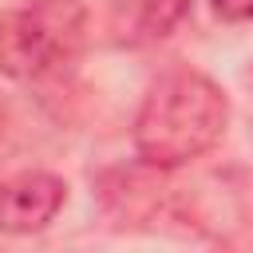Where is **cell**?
<instances>
[{
    "instance_id": "7a4b0ae2",
    "label": "cell",
    "mask_w": 253,
    "mask_h": 253,
    "mask_svg": "<svg viewBox=\"0 0 253 253\" xmlns=\"http://www.w3.org/2000/svg\"><path fill=\"white\" fill-rule=\"evenodd\" d=\"M79 0H32V8H0V75L43 79L59 63H71L83 47Z\"/></svg>"
},
{
    "instance_id": "5b68a950",
    "label": "cell",
    "mask_w": 253,
    "mask_h": 253,
    "mask_svg": "<svg viewBox=\"0 0 253 253\" xmlns=\"http://www.w3.org/2000/svg\"><path fill=\"white\" fill-rule=\"evenodd\" d=\"M213 16L225 24H245L253 20V0H213Z\"/></svg>"
},
{
    "instance_id": "6da1fadb",
    "label": "cell",
    "mask_w": 253,
    "mask_h": 253,
    "mask_svg": "<svg viewBox=\"0 0 253 253\" xmlns=\"http://www.w3.org/2000/svg\"><path fill=\"white\" fill-rule=\"evenodd\" d=\"M229 123L225 91L190 67L166 71L142 99L134 119V150L154 170H174L202 158Z\"/></svg>"
},
{
    "instance_id": "3957f363",
    "label": "cell",
    "mask_w": 253,
    "mask_h": 253,
    "mask_svg": "<svg viewBox=\"0 0 253 253\" xmlns=\"http://www.w3.org/2000/svg\"><path fill=\"white\" fill-rule=\"evenodd\" d=\"M67 202L63 178L47 170H24L0 182V229L4 233H36L43 229Z\"/></svg>"
},
{
    "instance_id": "277c9868",
    "label": "cell",
    "mask_w": 253,
    "mask_h": 253,
    "mask_svg": "<svg viewBox=\"0 0 253 253\" xmlns=\"http://www.w3.org/2000/svg\"><path fill=\"white\" fill-rule=\"evenodd\" d=\"M134 4H138L134 24H138V32H142L146 40L170 36V32L182 24V16L190 12V0H134Z\"/></svg>"
}]
</instances>
